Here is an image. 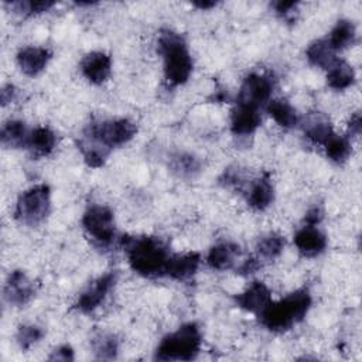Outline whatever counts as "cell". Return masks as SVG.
Segmentation results:
<instances>
[{
  "instance_id": "6da1fadb",
  "label": "cell",
  "mask_w": 362,
  "mask_h": 362,
  "mask_svg": "<svg viewBox=\"0 0 362 362\" xmlns=\"http://www.w3.org/2000/svg\"><path fill=\"white\" fill-rule=\"evenodd\" d=\"M120 245L126 252L129 266L134 273L146 279L164 277L171 257L167 243L157 236H129L120 238Z\"/></svg>"
},
{
  "instance_id": "7a4b0ae2",
  "label": "cell",
  "mask_w": 362,
  "mask_h": 362,
  "mask_svg": "<svg viewBox=\"0 0 362 362\" xmlns=\"http://www.w3.org/2000/svg\"><path fill=\"white\" fill-rule=\"evenodd\" d=\"M313 304L308 288H298L286 297L270 301L259 314L260 324L272 332H286L301 322Z\"/></svg>"
},
{
  "instance_id": "3957f363",
  "label": "cell",
  "mask_w": 362,
  "mask_h": 362,
  "mask_svg": "<svg viewBox=\"0 0 362 362\" xmlns=\"http://www.w3.org/2000/svg\"><path fill=\"white\" fill-rule=\"evenodd\" d=\"M157 49L164 62V78L168 85H184L194 68L185 38L173 30H161L157 38Z\"/></svg>"
},
{
  "instance_id": "277c9868",
  "label": "cell",
  "mask_w": 362,
  "mask_h": 362,
  "mask_svg": "<svg viewBox=\"0 0 362 362\" xmlns=\"http://www.w3.org/2000/svg\"><path fill=\"white\" fill-rule=\"evenodd\" d=\"M202 345L201 328L197 322H187L160 341L154 352L158 361H192L198 356Z\"/></svg>"
},
{
  "instance_id": "5b68a950",
  "label": "cell",
  "mask_w": 362,
  "mask_h": 362,
  "mask_svg": "<svg viewBox=\"0 0 362 362\" xmlns=\"http://www.w3.org/2000/svg\"><path fill=\"white\" fill-rule=\"evenodd\" d=\"M137 133V126L127 117H116L100 122H90L82 132V136L99 143L112 151L116 147L127 144Z\"/></svg>"
},
{
  "instance_id": "8992f818",
  "label": "cell",
  "mask_w": 362,
  "mask_h": 362,
  "mask_svg": "<svg viewBox=\"0 0 362 362\" xmlns=\"http://www.w3.org/2000/svg\"><path fill=\"white\" fill-rule=\"evenodd\" d=\"M51 211V188L37 184L20 194L14 206V218L27 226L42 223Z\"/></svg>"
},
{
  "instance_id": "52a82bcc",
  "label": "cell",
  "mask_w": 362,
  "mask_h": 362,
  "mask_svg": "<svg viewBox=\"0 0 362 362\" xmlns=\"http://www.w3.org/2000/svg\"><path fill=\"white\" fill-rule=\"evenodd\" d=\"M82 228L98 247H107L116 238L115 214L107 205L93 204L82 215Z\"/></svg>"
},
{
  "instance_id": "ba28073f",
  "label": "cell",
  "mask_w": 362,
  "mask_h": 362,
  "mask_svg": "<svg viewBox=\"0 0 362 362\" xmlns=\"http://www.w3.org/2000/svg\"><path fill=\"white\" fill-rule=\"evenodd\" d=\"M273 89H274V79L270 75L250 72L249 75L245 76L239 88L236 103L262 109L269 103Z\"/></svg>"
},
{
  "instance_id": "9c48e42d",
  "label": "cell",
  "mask_w": 362,
  "mask_h": 362,
  "mask_svg": "<svg viewBox=\"0 0 362 362\" xmlns=\"http://www.w3.org/2000/svg\"><path fill=\"white\" fill-rule=\"evenodd\" d=\"M117 281V272H107L98 279H95L89 286L81 293L74 304V308L82 314H89L95 311L107 297Z\"/></svg>"
},
{
  "instance_id": "30bf717a",
  "label": "cell",
  "mask_w": 362,
  "mask_h": 362,
  "mask_svg": "<svg viewBox=\"0 0 362 362\" xmlns=\"http://www.w3.org/2000/svg\"><path fill=\"white\" fill-rule=\"evenodd\" d=\"M35 293V286L23 270H13L4 283V300L16 307L25 305Z\"/></svg>"
},
{
  "instance_id": "8fae6325",
  "label": "cell",
  "mask_w": 362,
  "mask_h": 362,
  "mask_svg": "<svg viewBox=\"0 0 362 362\" xmlns=\"http://www.w3.org/2000/svg\"><path fill=\"white\" fill-rule=\"evenodd\" d=\"M293 242L304 257H315L327 249V236L317 225H304L301 226L293 238Z\"/></svg>"
},
{
  "instance_id": "7c38bea8",
  "label": "cell",
  "mask_w": 362,
  "mask_h": 362,
  "mask_svg": "<svg viewBox=\"0 0 362 362\" xmlns=\"http://www.w3.org/2000/svg\"><path fill=\"white\" fill-rule=\"evenodd\" d=\"M233 301L239 308L257 315L272 301V291L263 281L255 280L243 291L236 294Z\"/></svg>"
},
{
  "instance_id": "4fadbf2b",
  "label": "cell",
  "mask_w": 362,
  "mask_h": 362,
  "mask_svg": "<svg viewBox=\"0 0 362 362\" xmlns=\"http://www.w3.org/2000/svg\"><path fill=\"white\" fill-rule=\"evenodd\" d=\"M79 69L90 83L100 85L112 72V58L103 51H90L82 58Z\"/></svg>"
},
{
  "instance_id": "5bb4252c",
  "label": "cell",
  "mask_w": 362,
  "mask_h": 362,
  "mask_svg": "<svg viewBox=\"0 0 362 362\" xmlns=\"http://www.w3.org/2000/svg\"><path fill=\"white\" fill-rule=\"evenodd\" d=\"M52 58L51 49L47 47L27 45L17 52V65L27 76H37L41 74Z\"/></svg>"
},
{
  "instance_id": "9a60e30c",
  "label": "cell",
  "mask_w": 362,
  "mask_h": 362,
  "mask_svg": "<svg viewBox=\"0 0 362 362\" xmlns=\"http://www.w3.org/2000/svg\"><path fill=\"white\" fill-rule=\"evenodd\" d=\"M262 123L260 109L236 103L230 112V132L235 136L245 137L253 134Z\"/></svg>"
},
{
  "instance_id": "2e32d148",
  "label": "cell",
  "mask_w": 362,
  "mask_h": 362,
  "mask_svg": "<svg viewBox=\"0 0 362 362\" xmlns=\"http://www.w3.org/2000/svg\"><path fill=\"white\" fill-rule=\"evenodd\" d=\"M246 202L255 211L267 209L274 201V188L269 173H263L260 177L250 181L246 189Z\"/></svg>"
},
{
  "instance_id": "e0dca14e",
  "label": "cell",
  "mask_w": 362,
  "mask_h": 362,
  "mask_svg": "<svg viewBox=\"0 0 362 362\" xmlns=\"http://www.w3.org/2000/svg\"><path fill=\"white\" fill-rule=\"evenodd\" d=\"M201 264V255L198 252H187L171 255L165 276L177 281H188L198 272Z\"/></svg>"
},
{
  "instance_id": "ac0fdd59",
  "label": "cell",
  "mask_w": 362,
  "mask_h": 362,
  "mask_svg": "<svg viewBox=\"0 0 362 362\" xmlns=\"http://www.w3.org/2000/svg\"><path fill=\"white\" fill-rule=\"evenodd\" d=\"M168 170L180 180H195L202 171V161L189 151H174L167 160Z\"/></svg>"
},
{
  "instance_id": "d6986e66",
  "label": "cell",
  "mask_w": 362,
  "mask_h": 362,
  "mask_svg": "<svg viewBox=\"0 0 362 362\" xmlns=\"http://www.w3.org/2000/svg\"><path fill=\"white\" fill-rule=\"evenodd\" d=\"M240 255L239 245L233 242H221L214 245L206 255V264L212 270L223 272L235 266L236 259Z\"/></svg>"
},
{
  "instance_id": "ffe728a7",
  "label": "cell",
  "mask_w": 362,
  "mask_h": 362,
  "mask_svg": "<svg viewBox=\"0 0 362 362\" xmlns=\"http://www.w3.org/2000/svg\"><path fill=\"white\" fill-rule=\"evenodd\" d=\"M57 147V134L48 126H37L30 130L27 147L33 157L41 158L49 156Z\"/></svg>"
},
{
  "instance_id": "44dd1931",
  "label": "cell",
  "mask_w": 362,
  "mask_h": 362,
  "mask_svg": "<svg viewBox=\"0 0 362 362\" xmlns=\"http://www.w3.org/2000/svg\"><path fill=\"white\" fill-rule=\"evenodd\" d=\"M303 132L305 137L315 144H324L334 133L329 119L321 112H313L305 116L303 122Z\"/></svg>"
},
{
  "instance_id": "7402d4cb",
  "label": "cell",
  "mask_w": 362,
  "mask_h": 362,
  "mask_svg": "<svg viewBox=\"0 0 362 362\" xmlns=\"http://www.w3.org/2000/svg\"><path fill=\"white\" fill-rule=\"evenodd\" d=\"M356 38V28L351 20L341 18L335 23L332 30L329 31L328 37L325 38L328 45L332 48L334 52L344 51L355 42Z\"/></svg>"
},
{
  "instance_id": "603a6c76",
  "label": "cell",
  "mask_w": 362,
  "mask_h": 362,
  "mask_svg": "<svg viewBox=\"0 0 362 362\" xmlns=\"http://www.w3.org/2000/svg\"><path fill=\"white\" fill-rule=\"evenodd\" d=\"M355 82V71L346 61L337 58L327 69V85L334 90H345Z\"/></svg>"
},
{
  "instance_id": "cb8c5ba5",
  "label": "cell",
  "mask_w": 362,
  "mask_h": 362,
  "mask_svg": "<svg viewBox=\"0 0 362 362\" xmlns=\"http://www.w3.org/2000/svg\"><path fill=\"white\" fill-rule=\"evenodd\" d=\"M269 116L283 129H293L298 124L297 110L286 99H270L264 106Z\"/></svg>"
},
{
  "instance_id": "d4e9b609",
  "label": "cell",
  "mask_w": 362,
  "mask_h": 362,
  "mask_svg": "<svg viewBox=\"0 0 362 362\" xmlns=\"http://www.w3.org/2000/svg\"><path fill=\"white\" fill-rule=\"evenodd\" d=\"M30 130L27 129L25 123L17 119L7 120L0 132V140L4 147L8 148H21L27 147Z\"/></svg>"
},
{
  "instance_id": "484cf974",
  "label": "cell",
  "mask_w": 362,
  "mask_h": 362,
  "mask_svg": "<svg viewBox=\"0 0 362 362\" xmlns=\"http://www.w3.org/2000/svg\"><path fill=\"white\" fill-rule=\"evenodd\" d=\"M90 348L96 359L112 361L119 354V339L112 332L99 331L92 335Z\"/></svg>"
},
{
  "instance_id": "4316f807",
  "label": "cell",
  "mask_w": 362,
  "mask_h": 362,
  "mask_svg": "<svg viewBox=\"0 0 362 362\" xmlns=\"http://www.w3.org/2000/svg\"><path fill=\"white\" fill-rule=\"evenodd\" d=\"M286 246V239L277 232L263 235L256 245V257L260 262H272L277 259Z\"/></svg>"
},
{
  "instance_id": "83f0119b",
  "label": "cell",
  "mask_w": 362,
  "mask_h": 362,
  "mask_svg": "<svg viewBox=\"0 0 362 362\" xmlns=\"http://www.w3.org/2000/svg\"><path fill=\"white\" fill-rule=\"evenodd\" d=\"M305 58L307 61L314 65V66H318V68H322V69H328L332 62L337 59L335 57V52L332 51V48L328 45L327 40L325 38H320V40H315L313 41L307 49H305Z\"/></svg>"
},
{
  "instance_id": "f1b7e54d",
  "label": "cell",
  "mask_w": 362,
  "mask_h": 362,
  "mask_svg": "<svg viewBox=\"0 0 362 362\" xmlns=\"http://www.w3.org/2000/svg\"><path fill=\"white\" fill-rule=\"evenodd\" d=\"M78 144V150L81 151L83 161L92 167V168H99L105 164L107 156H109V150H106L105 147H102L99 143L81 136V139L76 141Z\"/></svg>"
},
{
  "instance_id": "f546056e",
  "label": "cell",
  "mask_w": 362,
  "mask_h": 362,
  "mask_svg": "<svg viewBox=\"0 0 362 362\" xmlns=\"http://www.w3.org/2000/svg\"><path fill=\"white\" fill-rule=\"evenodd\" d=\"M327 157L335 164H344L352 151L351 140L348 136H339L332 133L322 144Z\"/></svg>"
},
{
  "instance_id": "4dcf8cb0",
  "label": "cell",
  "mask_w": 362,
  "mask_h": 362,
  "mask_svg": "<svg viewBox=\"0 0 362 362\" xmlns=\"http://www.w3.org/2000/svg\"><path fill=\"white\" fill-rule=\"evenodd\" d=\"M8 6L16 14H20L23 17H31L37 14L47 13L49 8L55 6V1L51 0H28V1H7L4 3Z\"/></svg>"
},
{
  "instance_id": "1f68e13d",
  "label": "cell",
  "mask_w": 362,
  "mask_h": 362,
  "mask_svg": "<svg viewBox=\"0 0 362 362\" xmlns=\"http://www.w3.org/2000/svg\"><path fill=\"white\" fill-rule=\"evenodd\" d=\"M42 337H44V329L34 324L20 325L17 329V334H16L17 344L23 351L30 349L33 345L40 342Z\"/></svg>"
},
{
  "instance_id": "d6a6232c",
  "label": "cell",
  "mask_w": 362,
  "mask_h": 362,
  "mask_svg": "<svg viewBox=\"0 0 362 362\" xmlns=\"http://www.w3.org/2000/svg\"><path fill=\"white\" fill-rule=\"evenodd\" d=\"M219 182L225 188H233V189H238V191H243L245 187L247 189V187L250 184V181L247 182L245 171L240 167H238V165L225 168V171L219 177Z\"/></svg>"
},
{
  "instance_id": "836d02e7",
  "label": "cell",
  "mask_w": 362,
  "mask_h": 362,
  "mask_svg": "<svg viewBox=\"0 0 362 362\" xmlns=\"http://www.w3.org/2000/svg\"><path fill=\"white\" fill-rule=\"evenodd\" d=\"M272 6L280 17H283L284 20H288L294 16L298 3L297 1H274Z\"/></svg>"
},
{
  "instance_id": "e575fe53",
  "label": "cell",
  "mask_w": 362,
  "mask_h": 362,
  "mask_svg": "<svg viewBox=\"0 0 362 362\" xmlns=\"http://www.w3.org/2000/svg\"><path fill=\"white\" fill-rule=\"evenodd\" d=\"M49 361H64V362H69V361H74L75 359V354H74V349L71 345L65 344V345H61L58 348H55L49 356H48Z\"/></svg>"
},
{
  "instance_id": "d590c367",
  "label": "cell",
  "mask_w": 362,
  "mask_h": 362,
  "mask_svg": "<svg viewBox=\"0 0 362 362\" xmlns=\"http://www.w3.org/2000/svg\"><path fill=\"white\" fill-rule=\"evenodd\" d=\"M262 266V262L255 256V257H247L246 260L242 262L240 266L236 267V273L240 276H249L255 273L259 267Z\"/></svg>"
},
{
  "instance_id": "8d00e7d4",
  "label": "cell",
  "mask_w": 362,
  "mask_h": 362,
  "mask_svg": "<svg viewBox=\"0 0 362 362\" xmlns=\"http://www.w3.org/2000/svg\"><path fill=\"white\" fill-rule=\"evenodd\" d=\"M17 98V89L14 85L11 83H6L1 90H0V100H1V105L6 106L8 103H11L13 100H16Z\"/></svg>"
},
{
  "instance_id": "74e56055",
  "label": "cell",
  "mask_w": 362,
  "mask_h": 362,
  "mask_svg": "<svg viewBox=\"0 0 362 362\" xmlns=\"http://www.w3.org/2000/svg\"><path fill=\"white\" fill-rule=\"evenodd\" d=\"M322 218H324L322 209L318 205H315L308 209V212L304 216V222L305 225H318L322 221Z\"/></svg>"
},
{
  "instance_id": "f35d334b",
  "label": "cell",
  "mask_w": 362,
  "mask_h": 362,
  "mask_svg": "<svg viewBox=\"0 0 362 362\" xmlns=\"http://www.w3.org/2000/svg\"><path fill=\"white\" fill-rule=\"evenodd\" d=\"M362 127V119H361V112H355L351 115L348 120V134L349 136H359Z\"/></svg>"
},
{
  "instance_id": "ab89813d",
  "label": "cell",
  "mask_w": 362,
  "mask_h": 362,
  "mask_svg": "<svg viewBox=\"0 0 362 362\" xmlns=\"http://www.w3.org/2000/svg\"><path fill=\"white\" fill-rule=\"evenodd\" d=\"M195 7H198L199 10H209L212 7L216 6V1H208V0H197L192 3Z\"/></svg>"
}]
</instances>
